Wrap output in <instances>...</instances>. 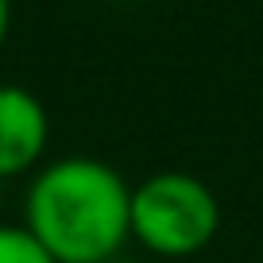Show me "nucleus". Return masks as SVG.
<instances>
[{"label": "nucleus", "instance_id": "obj_1", "mask_svg": "<svg viewBox=\"0 0 263 263\" xmlns=\"http://www.w3.org/2000/svg\"><path fill=\"white\" fill-rule=\"evenodd\" d=\"M24 229L54 263H108L132 240V186L105 159H50L27 182Z\"/></svg>", "mask_w": 263, "mask_h": 263}, {"label": "nucleus", "instance_id": "obj_2", "mask_svg": "<svg viewBox=\"0 0 263 263\" xmlns=\"http://www.w3.org/2000/svg\"><path fill=\"white\" fill-rule=\"evenodd\" d=\"M221 232L213 186L190 171H155L132 186V240L159 259H190Z\"/></svg>", "mask_w": 263, "mask_h": 263}, {"label": "nucleus", "instance_id": "obj_3", "mask_svg": "<svg viewBox=\"0 0 263 263\" xmlns=\"http://www.w3.org/2000/svg\"><path fill=\"white\" fill-rule=\"evenodd\" d=\"M50 147L47 105L24 85H0V182L35 174Z\"/></svg>", "mask_w": 263, "mask_h": 263}, {"label": "nucleus", "instance_id": "obj_4", "mask_svg": "<svg viewBox=\"0 0 263 263\" xmlns=\"http://www.w3.org/2000/svg\"><path fill=\"white\" fill-rule=\"evenodd\" d=\"M0 263H54V259L24 224H0Z\"/></svg>", "mask_w": 263, "mask_h": 263}, {"label": "nucleus", "instance_id": "obj_5", "mask_svg": "<svg viewBox=\"0 0 263 263\" xmlns=\"http://www.w3.org/2000/svg\"><path fill=\"white\" fill-rule=\"evenodd\" d=\"M8 31H12V0H0V50L8 43Z\"/></svg>", "mask_w": 263, "mask_h": 263}]
</instances>
